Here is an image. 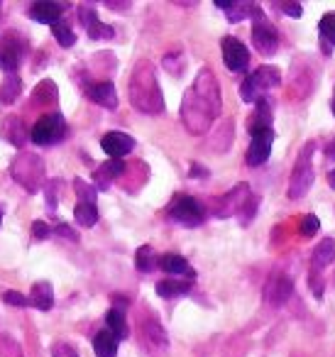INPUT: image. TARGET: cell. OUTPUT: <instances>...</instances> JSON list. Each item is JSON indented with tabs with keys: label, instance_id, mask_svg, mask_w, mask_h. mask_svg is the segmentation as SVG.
I'll return each mask as SVG.
<instances>
[{
	"label": "cell",
	"instance_id": "obj_1",
	"mask_svg": "<svg viewBox=\"0 0 335 357\" xmlns=\"http://www.w3.org/2000/svg\"><path fill=\"white\" fill-rule=\"evenodd\" d=\"M223 108V96H221V84H218L216 74L208 66H203L196 74L193 84L188 86V91L184 93L181 100V123L191 135H206L211 130V125L216 123V118L221 115Z\"/></svg>",
	"mask_w": 335,
	"mask_h": 357
},
{
	"label": "cell",
	"instance_id": "obj_2",
	"mask_svg": "<svg viewBox=\"0 0 335 357\" xmlns=\"http://www.w3.org/2000/svg\"><path fill=\"white\" fill-rule=\"evenodd\" d=\"M130 103L149 115H159L164 110V96L152 61L142 59L135 64L133 76H130Z\"/></svg>",
	"mask_w": 335,
	"mask_h": 357
},
{
	"label": "cell",
	"instance_id": "obj_3",
	"mask_svg": "<svg viewBox=\"0 0 335 357\" xmlns=\"http://www.w3.org/2000/svg\"><path fill=\"white\" fill-rule=\"evenodd\" d=\"M13 176L15 181L30 194H37L45 184V162H42L40 154L35 152H22L20 157L13 162Z\"/></svg>",
	"mask_w": 335,
	"mask_h": 357
},
{
	"label": "cell",
	"instance_id": "obj_4",
	"mask_svg": "<svg viewBox=\"0 0 335 357\" xmlns=\"http://www.w3.org/2000/svg\"><path fill=\"white\" fill-rule=\"evenodd\" d=\"M313 149L315 144L313 142H306L299 152V159L294 164V172H291V178H289V199L299 201L308 194L311 184H313Z\"/></svg>",
	"mask_w": 335,
	"mask_h": 357
},
{
	"label": "cell",
	"instance_id": "obj_5",
	"mask_svg": "<svg viewBox=\"0 0 335 357\" xmlns=\"http://www.w3.org/2000/svg\"><path fill=\"white\" fill-rule=\"evenodd\" d=\"M281 84V74L276 66H260V69H255L250 76H247L245 81H242L240 86V96L245 103H257V100L265 98L267 91L276 89V86Z\"/></svg>",
	"mask_w": 335,
	"mask_h": 357
},
{
	"label": "cell",
	"instance_id": "obj_6",
	"mask_svg": "<svg viewBox=\"0 0 335 357\" xmlns=\"http://www.w3.org/2000/svg\"><path fill=\"white\" fill-rule=\"evenodd\" d=\"M240 213L245 215V223L252 218V213H255V199H252L250 186L247 184H237L232 191H228L221 199L218 211H216L218 218H230V215H240Z\"/></svg>",
	"mask_w": 335,
	"mask_h": 357
},
{
	"label": "cell",
	"instance_id": "obj_7",
	"mask_svg": "<svg viewBox=\"0 0 335 357\" xmlns=\"http://www.w3.org/2000/svg\"><path fill=\"white\" fill-rule=\"evenodd\" d=\"M250 15H252V45H255V50L260 54L271 56L279 50V32H276V27L267 20L265 13L257 6L252 8Z\"/></svg>",
	"mask_w": 335,
	"mask_h": 357
},
{
	"label": "cell",
	"instance_id": "obj_8",
	"mask_svg": "<svg viewBox=\"0 0 335 357\" xmlns=\"http://www.w3.org/2000/svg\"><path fill=\"white\" fill-rule=\"evenodd\" d=\"M167 215H169V220H174V223L186 225V228H196V225H201L203 218H206V211H203V206L198 204L193 196L179 194L177 199L169 204Z\"/></svg>",
	"mask_w": 335,
	"mask_h": 357
},
{
	"label": "cell",
	"instance_id": "obj_9",
	"mask_svg": "<svg viewBox=\"0 0 335 357\" xmlns=\"http://www.w3.org/2000/svg\"><path fill=\"white\" fill-rule=\"evenodd\" d=\"M140 342L152 357H167L169 352V335L157 318H144L140 323Z\"/></svg>",
	"mask_w": 335,
	"mask_h": 357
},
{
	"label": "cell",
	"instance_id": "obj_10",
	"mask_svg": "<svg viewBox=\"0 0 335 357\" xmlns=\"http://www.w3.org/2000/svg\"><path fill=\"white\" fill-rule=\"evenodd\" d=\"M66 135V120L61 113H50V115H42L40 120L35 123L32 128V142L35 144H57L61 142Z\"/></svg>",
	"mask_w": 335,
	"mask_h": 357
},
{
	"label": "cell",
	"instance_id": "obj_11",
	"mask_svg": "<svg viewBox=\"0 0 335 357\" xmlns=\"http://www.w3.org/2000/svg\"><path fill=\"white\" fill-rule=\"evenodd\" d=\"M27 50V42L17 32H8L0 37V69L8 74H15L22 64V54Z\"/></svg>",
	"mask_w": 335,
	"mask_h": 357
},
{
	"label": "cell",
	"instance_id": "obj_12",
	"mask_svg": "<svg viewBox=\"0 0 335 357\" xmlns=\"http://www.w3.org/2000/svg\"><path fill=\"white\" fill-rule=\"evenodd\" d=\"M291 294H294V282H291L284 272H274L269 279H267V284H265V303L279 308V306H284V303L289 301Z\"/></svg>",
	"mask_w": 335,
	"mask_h": 357
},
{
	"label": "cell",
	"instance_id": "obj_13",
	"mask_svg": "<svg viewBox=\"0 0 335 357\" xmlns=\"http://www.w3.org/2000/svg\"><path fill=\"white\" fill-rule=\"evenodd\" d=\"M250 135H252V139H250V149H247V164H250V167H262L271 154L274 130L265 128V130H255V132H250Z\"/></svg>",
	"mask_w": 335,
	"mask_h": 357
},
{
	"label": "cell",
	"instance_id": "obj_14",
	"mask_svg": "<svg viewBox=\"0 0 335 357\" xmlns=\"http://www.w3.org/2000/svg\"><path fill=\"white\" fill-rule=\"evenodd\" d=\"M223 61H225V66L230 71H245L247 64H250V52H247V47L242 45L240 40H235V37H225L223 40Z\"/></svg>",
	"mask_w": 335,
	"mask_h": 357
},
{
	"label": "cell",
	"instance_id": "obj_15",
	"mask_svg": "<svg viewBox=\"0 0 335 357\" xmlns=\"http://www.w3.org/2000/svg\"><path fill=\"white\" fill-rule=\"evenodd\" d=\"M100 147L110 159H123L125 154H130L135 149V139L125 132H108L100 139Z\"/></svg>",
	"mask_w": 335,
	"mask_h": 357
},
{
	"label": "cell",
	"instance_id": "obj_16",
	"mask_svg": "<svg viewBox=\"0 0 335 357\" xmlns=\"http://www.w3.org/2000/svg\"><path fill=\"white\" fill-rule=\"evenodd\" d=\"M79 17H81V25L86 27V35H89L91 40H113L115 30L110 25H105L103 20H98L96 10H91V8H81Z\"/></svg>",
	"mask_w": 335,
	"mask_h": 357
},
{
	"label": "cell",
	"instance_id": "obj_17",
	"mask_svg": "<svg viewBox=\"0 0 335 357\" xmlns=\"http://www.w3.org/2000/svg\"><path fill=\"white\" fill-rule=\"evenodd\" d=\"M159 267L164 269L167 274H174V279H179V277H186L188 282H191L196 274H193V269L188 267V262L181 257V255H177V252H167V255H162L159 257Z\"/></svg>",
	"mask_w": 335,
	"mask_h": 357
},
{
	"label": "cell",
	"instance_id": "obj_18",
	"mask_svg": "<svg viewBox=\"0 0 335 357\" xmlns=\"http://www.w3.org/2000/svg\"><path fill=\"white\" fill-rule=\"evenodd\" d=\"M333 262H335V240L333 238L320 240L313 248V255H311V269L320 272V269L330 267Z\"/></svg>",
	"mask_w": 335,
	"mask_h": 357
},
{
	"label": "cell",
	"instance_id": "obj_19",
	"mask_svg": "<svg viewBox=\"0 0 335 357\" xmlns=\"http://www.w3.org/2000/svg\"><path fill=\"white\" fill-rule=\"evenodd\" d=\"M30 17L42 25H57L61 20V6L50 3V0H40L30 8Z\"/></svg>",
	"mask_w": 335,
	"mask_h": 357
},
{
	"label": "cell",
	"instance_id": "obj_20",
	"mask_svg": "<svg viewBox=\"0 0 335 357\" xmlns=\"http://www.w3.org/2000/svg\"><path fill=\"white\" fill-rule=\"evenodd\" d=\"M89 98L94 100V103L108 108V110L118 108V91H115V86L110 84V81H100V84L91 86V89H89Z\"/></svg>",
	"mask_w": 335,
	"mask_h": 357
},
{
	"label": "cell",
	"instance_id": "obj_21",
	"mask_svg": "<svg viewBox=\"0 0 335 357\" xmlns=\"http://www.w3.org/2000/svg\"><path fill=\"white\" fill-rule=\"evenodd\" d=\"M123 172H125L123 159H108V162L96 172V184H98V189H108L110 181L118 178V176H123Z\"/></svg>",
	"mask_w": 335,
	"mask_h": 357
},
{
	"label": "cell",
	"instance_id": "obj_22",
	"mask_svg": "<svg viewBox=\"0 0 335 357\" xmlns=\"http://www.w3.org/2000/svg\"><path fill=\"white\" fill-rule=\"evenodd\" d=\"M191 287L193 282H188V279H162L157 284V294L162 298H177V296H186L191 291Z\"/></svg>",
	"mask_w": 335,
	"mask_h": 357
},
{
	"label": "cell",
	"instance_id": "obj_23",
	"mask_svg": "<svg viewBox=\"0 0 335 357\" xmlns=\"http://www.w3.org/2000/svg\"><path fill=\"white\" fill-rule=\"evenodd\" d=\"M94 352L96 357H115L118 355V337L105 328V331H98L94 337Z\"/></svg>",
	"mask_w": 335,
	"mask_h": 357
},
{
	"label": "cell",
	"instance_id": "obj_24",
	"mask_svg": "<svg viewBox=\"0 0 335 357\" xmlns=\"http://www.w3.org/2000/svg\"><path fill=\"white\" fill-rule=\"evenodd\" d=\"M30 301H32V306L40 308V311H50V308L54 306V289H52V284L37 282L35 287H32Z\"/></svg>",
	"mask_w": 335,
	"mask_h": 357
},
{
	"label": "cell",
	"instance_id": "obj_25",
	"mask_svg": "<svg viewBox=\"0 0 335 357\" xmlns=\"http://www.w3.org/2000/svg\"><path fill=\"white\" fill-rule=\"evenodd\" d=\"M318 35H320V47H323L325 54L333 52V47H335V13H328V15L320 17Z\"/></svg>",
	"mask_w": 335,
	"mask_h": 357
},
{
	"label": "cell",
	"instance_id": "obj_26",
	"mask_svg": "<svg viewBox=\"0 0 335 357\" xmlns=\"http://www.w3.org/2000/svg\"><path fill=\"white\" fill-rule=\"evenodd\" d=\"M265 128H271V105L267 98H262V100H257V110L250 120V132L265 130Z\"/></svg>",
	"mask_w": 335,
	"mask_h": 357
},
{
	"label": "cell",
	"instance_id": "obj_27",
	"mask_svg": "<svg viewBox=\"0 0 335 357\" xmlns=\"http://www.w3.org/2000/svg\"><path fill=\"white\" fill-rule=\"evenodd\" d=\"M105 326H108V331L113 333L118 340L128 337V321H125V313L120 311V308H110L108 316H105Z\"/></svg>",
	"mask_w": 335,
	"mask_h": 357
},
{
	"label": "cell",
	"instance_id": "obj_28",
	"mask_svg": "<svg viewBox=\"0 0 335 357\" xmlns=\"http://www.w3.org/2000/svg\"><path fill=\"white\" fill-rule=\"evenodd\" d=\"M216 6L221 8V10H225V15L230 22L245 20V17L252 13V8H255V6H247V3H223V0H218Z\"/></svg>",
	"mask_w": 335,
	"mask_h": 357
},
{
	"label": "cell",
	"instance_id": "obj_29",
	"mask_svg": "<svg viewBox=\"0 0 335 357\" xmlns=\"http://www.w3.org/2000/svg\"><path fill=\"white\" fill-rule=\"evenodd\" d=\"M74 215H76V223L84 225V228H94L98 223V208H96V204H79L74 208Z\"/></svg>",
	"mask_w": 335,
	"mask_h": 357
},
{
	"label": "cell",
	"instance_id": "obj_30",
	"mask_svg": "<svg viewBox=\"0 0 335 357\" xmlns=\"http://www.w3.org/2000/svg\"><path fill=\"white\" fill-rule=\"evenodd\" d=\"M157 264H159V259H157V255H154V250L149 248V245H142V248L137 250V255H135V267H137L140 272H152Z\"/></svg>",
	"mask_w": 335,
	"mask_h": 357
},
{
	"label": "cell",
	"instance_id": "obj_31",
	"mask_svg": "<svg viewBox=\"0 0 335 357\" xmlns=\"http://www.w3.org/2000/svg\"><path fill=\"white\" fill-rule=\"evenodd\" d=\"M20 91H22L20 76L10 74L6 79V84H3V89H0V100H3V103H13V100H15L17 96H20Z\"/></svg>",
	"mask_w": 335,
	"mask_h": 357
},
{
	"label": "cell",
	"instance_id": "obj_32",
	"mask_svg": "<svg viewBox=\"0 0 335 357\" xmlns=\"http://www.w3.org/2000/svg\"><path fill=\"white\" fill-rule=\"evenodd\" d=\"M3 135H6V137H10L15 144H22L25 128H20V120H17V115H10V118L3 123Z\"/></svg>",
	"mask_w": 335,
	"mask_h": 357
},
{
	"label": "cell",
	"instance_id": "obj_33",
	"mask_svg": "<svg viewBox=\"0 0 335 357\" xmlns=\"http://www.w3.org/2000/svg\"><path fill=\"white\" fill-rule=\"evenodd\" d=\"M52 32H54L57 42H59L61 47H74L76 35H74V32H71V27L66 25L64 20H59V22H57V25H52Z\"/></svg>",
	"mask_w": 335,
	"mask_h": 357
},
{
	"label": "cell",
	"instance_id": "obj_34",
	"mask_svg": "<svg viewBox=\"0 0 335 357\" xmlns=\"http://www.w3.org/2000/svg\"><path fill=\"white\" fill-rule=\"evenodd\" d=\"M0 357H25V352L15 337L0 335Z\"/></svg>",
	"mask_w": 335,
	"mask_h": 357
},
{
	"label": "cell",
	"instance_id": "obj_35",
	"mask_svg": "<svg viewBox=\"0 0 335 357\" xmlns=\"http://www.w3.org/2000/svg\"><path fill=\"white\" fill-rule=\"evenodd\" d=\"M74 189H76V194H79L81 204H96V189L91 184H86L84 178H76Z\"/></svg>",
	"mask_w": 335,
	"mask_h": 357
},
{
	"label": "cell",
	"instance_id": "obj_36",
	"mask_svg": "<svg viewBox=\"0 0 335 357\" xmlns=\"http://www.w3.org/2000/svg\"><path fill=\"white\" fill-rule=\"evenodd\" d=\"M3 301H6L8 306H20V308L32 306L30 296H25V294L15 291V289H8V291H3Z\"/></svg>",
	"mask_w": 335,
	"mask_h": 357
},
{
	"label": "cell",
	"instance_id": "obj_37",
	"mask_svg": "<svg viewBox=\"0 0 335 357\" xmlns=\"http://www.w3.org/2000/svg\"><path fill=\"white\" fill-rule=\"evenodd\" d=\"M318 228H320L318 215L308 213L304 220H301V235H304V238H311V235H315V233H318Z\"/></svg>",
	"mask_w": 335,
	"mask_h": 357
},
{
	"label": "cell",
	"instance_id": "obj_38",
	"mask_svg": "<svg viewBox=\"0 0 335 357\" xmlns=\"http://www.w3.org/2000/svg\"><path fill=\"white\" fill-rule=\"evenodd\" d=\"M52 357H79V352L69 345V342H57L52 347Z\"/></svg>",
	"mask_w": 335,
	"mask_h": 357
},
{
	"label": "cell",
	"instance_id": "obj_39",
	"mask_svg": "<svg viewBox=\"0 0 335 357\" xmlns=\"http://www.w3.org/2000/svg\"><path fill=\"white\" fill-rule=\"evenodd\" d=\"M308 284H311V289H313L315 298H323V279H320V272H313V269H311Z\"/></svg>",
	"mask_w": 335,
	"mask_h": 357
},
{
	"label": "cell",
	"instance_id": "obj_40",
	"mask_svg": "<svg viewBox=\"0 0 335 357\" xmlns=\"http://www.w3.org/2000/svg\"><path fill=\"white\" fill-rule=\"evenodd\" d=\"M32 233H35L37 240H47L52 230H50V225H47L45 220H35V223H32Z\"/></svg>",
	"mask_w": 335,
	"mask_h": 357
},
{
	"label": "cell",
	"instance_id": "obj_41",
	"mask_svg": "<svg viewBox=\"0 0 335 357\" xmlns=\"http://www.w3.org/2000/svg\"><path fill=\"white\" fill-rule=\"evenodd\" d=\"M57 233H59L61 238H66V240H74V243L79 240V235H76L74 230L69 228V225H59V228H57Z\"/></svg>",
	"mask_w": 335,
	"mask_h": 357
},
{
	"label": "cell",
	"instance_id": "obj_42",
	"mask_svg": "<svg viewBox=\"0 0 335 357\" xmlns=\"http://www.w3.org/2000/svg\"><path fill=\"white\" fill-rule=\"evenodd\" d=\"M281 10L286 13V15H294V17H301V6H296V3H291V6H281Z\"/></svg>",
	"mask_w": 335,
	"mask_h": 357
},
{
	"label": "cell",
	"instance_id": "obj_43",
	"mask_svg": "<svg viewBox=\"0 0 335 357\" xmlns=\"http://www.w3.org/2000/svg\"><path fill=\"white\" fill-rule=\"evenodd\" d=\"M325 152H328V157H330V159H335V139L328 144V149H325Z\"/></svg>",
	"mask_w": 335,
	"mask_h": 357
},
{
	"label": "cell",
	"instance_id": "obj_44",
	"mask_svg": "<svg viewBox=\"0 0 335 357\" xmlns=\"http://www.w3.org/2000/svg\"><path fill=\"white\" fill-rule=\"evenodd\" d=\"M328 184H330V189H335V169L328 174Z\"/></svg>",
	"mask_w": 335,
	"mask_h": 357
},
{
	"label": "cell",
	"instance_id": "obj_45",
	"mask_svg": "<svg viewBox=\"0 0 335 357\" xmlns=\"http://www.w3.org/2000/svg\"><path fill=\"white\" fill-rule=\"evenodd\" d=\"M333 115H335V93H333Z\"/></svg>",
	"mask_w": 335,
	"mask_h": 357
},
{
	"label": "cell",
	"instance_id": "obj_46",
	"mask_svg": "<svg viewBox=\"0 0 335 357\" xmlns=\"http://www.w3.org/2000/svg\"><path fill=\"white\" fill-rule=\"evenodd\" d=\"M0 223H3V208H0Z\"/></svg>",
	"mask_w": 335,
	"mask_h": 357
},
{
	"label": "cell",
	"instance_id": "obj_47",
	"mask_svg": "<svg viewBox=\"0 0 335 357\" xmlns=\"http://www.w3.org/2000/svg\"><path fill=\"white\" fill-rule=\"evenodd\" d=\"M0 8H3V6H0Z\"/></svg>",
	"mask_w": 335,
	"mask_h": 357
}]
</instances>
